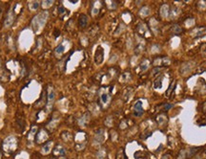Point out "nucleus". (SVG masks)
I'll list each match as a JSON object with an SVG mask.
<instances>
[{
  "instance_id": "f257e3e1",
  "label": "nucleus",
  "mask_w": 206,
  "mask_h": 159,
  "mask_svg": "<svg viewBox=\"0 0 206 159\" xmlns=\"http://www.w3.org/2000/svg\"><path fill=\"white\" fill-rule=\"evenodd\" d=\"M47 18H48V12L47 11L40 13L37 16H35L34 17L33 21H32V26H33L34 33H39L40 29L45 25L46 21H47Z\"/></svg>"
},
{
  "instance_id": "f03ea898",
  "label": "nucleus",
  "mask_w": 206,
  "mask_h": 159,
  "mask_svg": "<svg viewBox=\"0 0 206 159\" xmlns=\"http://www.w3.org/2000/svg\"><path fill=\"white\" fill-rule=\"evenodd\" d=\"M17 147V141L15 139V137L13 136H10L8 137L5 142H4V149L7 152H13Z\"/></svg>"
},
{
  "instance_id": "7ed1b4c3",
  "label": "nucleus",
  "mask_w": 206,
  "mask_h": 159,
  "mask_svg": "<svg viewBox=\"0 0 206 159\" xmlns=\"http://www.w3.org/2000/svg\"><path fill=\"white\" fill-rule=\"evenodd\" d=\"M99 101L103 106H107L111 101V93L108 91V88H102L99 93Z\"/></svg>"
},
{
  "instance_id": "20e7f679",
  "label": "nucleus",
  "mask_w": 206,
  "mask_h": 159,
  "mask_svg": "<svg viewBox=\"0 0 206 159\" xmlns=\"http://www.w3.org/2000/svg\"><path fill=\"white\" fill-rule=\"evenodd\" d=\"M54 98H56V94L52 87H49L48 96H47V110L50 111L52 109L53 104L54 103Z\"/></svg>"
},
{
  "instance_id": "39448f33",
  "label": "nucleus",
  "mask_w": 206,
  "mask_h": 159,
  "mask_svg": "<svg viewBox=\"0 0 206 159\" xmlns=\"http://www.w3.org/2000/svg\"><path fill=\"white\" fill-rule=\"evenodd\" d=\"M15 11L13 10H10L8 13V15L6 16L5 18V21H4V26L6 27V28H9V27H11L13 23V21H15Z\"/></svg>"
},
{
  "instance_id": "423d86ee",
  "label": "nucleus",
  "mask_w": 206,
  "mask_h": 159,
  "mask_svg": "<svg viewBox=\"0 0 206 159\" xmlns=\"http://www.w3.org/2000/svg\"><path fill=\"white\" fill-rule=\"evenodd\" d=\"M48 137H49V135L47 133V131L45 129H40L35 135V141L37 144H41V143H43L44 141L47 140Z\"/></svg>"
},
{
  "instance_id": "0eeeda50",
  "label": "nucleus",
  "mask_w": 206,
  "mask_h": 159,
  "mask_svg": "<svg viewBox=\"0 0 206 159\" xmlns=\"http://www.w3.org/2000/svg\"><path fill=\"white\" fill-rule=\"evenodd\" d=\"M104 58V50L101 46H98L95 55V61L97 64H101Z\"/></svg>"
},
{
  "instance_id": "6e6552de",
  "label": "nucleus",
  "mask_w": 206,
  "mask_h": 159,
  "mask_svg": "<svg viewBox=\"0 0 206 159\" xmlns=\"http://www.w3.org/2000/svg\"><path fill=\"white\" fill-rule=\"evenodd\" d=\"M143 107H142V102L137 101L134 106V114L137 117H139L143 114Z\"/></svg>"
},
{
  "instance_id": "1a4fd4ad",
  "label": "nucleus",
  "mask_w": 206,
  "mask_h": 159,
  "mask_svg": "<svg viewBox=\"0 0 206 159\" xmlns=\"http://www.w3.org/2000/svg\"><path fill=\"white\" fill-rule=\"evenodd\" d=\"M53 153L54 155L56 156H64L66 153V149L64 147H62L61 145H57V146L54 147V149H53Z\"/></svg>"
},
{
  "instance_id": "9d476101",
  "label": "nucleus",
  "mask_w": 206,
  "mask_h": 159,
  "mask_svg": "<svg viewBox=\"0 0 206 159\" xmlns=\"http://www.w3.org/2000/svg\"><path fill=\"white\" fill-rule=\"evenodd\" d=\"M52 148H53V141H49L41 149V153L44 154V155H47V154H49L52 152Z\"/></svg>"
},
{
  "instance_id": "9b49d317",
  "label": "nucleus",
  "mask_w": 206,
  "mask_h": 159,
  "mask_svg": "<svg viewBox=\"0 0 206 159\" xmlns=\"http://www.w3.org/2000/svg\"><path fill=\"white\" fill-rule=\"evenodd\" d=\"M104 139H105L104 130H103V129L98 130V132L95 133V142L98 143V144H101V143H103Z\"/></svg>"
},
{
  "instance_id": "f8f14e48",
  "label": "nucleus",
  "mask_w": 206,
  "mask_h": 159,
  "mask_svg": "<svg viewBox=\"0 0 206 159\" xmlns=\"http://www.w3.org/2000/svg\"><path fill=\"white\" fill-rule=\"evenodd\" d=\"M78 24L79 27L81 28H85L88 24V17H87L86 15H80L79 16V18H78Z\"/></svg>"
},
{
  "instance_id": "ddd939ff",
  "label": "nucleus",
  "mask_w": 206,
  "mask_h": 159,
  "mask_svg": "<svg viewBox=\"0 0 206 159\" xmlns=\"http://www.w3.org/2000/svg\"><path fill=\"white\" fill-rule=\"evenodd\" d=\"M40 6V3L38 1H32L29 3V8L31 11H36Z\"/></svg>"
},
{
  "instance_id": "4468645a",
  "label": "nucleus",
  "mask_w": 206,
  "mask_h": 159,
  "mask_svg": "<svg viewBox=\"0 0 206 159\" xmlns=\"http://www.w3.org/2000/svg\"><path fill=\"white\" fill-rule=\"evenodd\" d=\"M64 51H65V47H64L63 44H60L56 48V50H54V53H56V55L59 56V55H61V54H63Z\"/></svg>"
},
{
  "instance_id": "2eb2a0df",
  "label": "nucleus",
  "mask_w": 206,
  "mask_h": 159,
  "mask_svg": "<svg viewBox=\"0 0 206 159\" xmlns=\"http://www.w3.org/2000/svg\"><path fill=\"white\" fill-rule=\"evenodd\" d=\"M161 81H162V76L155 79V81H154V88H159L161 86Z\"/></svg>"
},
{
  "instance_id": "dca6fc26",
  "label": "nucleus",
  "mask_w": 206,
  "mask_h": 159,
  "mask_svg": "<svg viewBox=\"0 0 206 159\" xmlns=\"http://www.w3.org/2000/svg\"><path fill=\"white\" fill-rule=\"evenodd\" d=\"M36 129H37V128H36V126H33V129H32L30 134L28 135V140H30V141H33L34 140V136L36 135Z\"/></svg>"
},
{
  "instance_id": "f3484780",
  "label": "nucleus",
  "mask_w": 206,
  "mask_h": 159,
  "mask_svg": "<svg viewBox=\"0 0 206 159\" xmlns=\"http://www.w3.org/2000/svg\"><path fill=\"white\" fill-rule=\"evenodd\" d=\"M97 157H98V159H104L105 157H106V151H105V149H101L98 152Z\"/></svg>"
},
{
  "instance_id": "a211bd4d",
  "label": "nucleus",
  "mask_w": 206,
  "mask_h": 159,
  "mask_svg": "<svg viewBox=\"0 0 206 159\" xmlns=\"http://www.w3.org/2000/svg\"><path fill=\"white\" fill-rule=\"evenodd\" d=\"M149 13H150V11H149V9H148L147 7H144V8H142V9H141V10L139 11V13H140L141 16H148Z\"/></svg>"
},
{
  "instance_id": "6ab92c4d",
  "label": "nucleus",
  "mask_w": 206,
  "mask_h": 159,
  "mask_svg": "<svg viewBox=\"0 0 206 159\" xmlns=\"http://www.w3.org/2000/svg\"><path fill=\"white\" fill-rule=\"evenodd\" d=\"M53 4H54V1H52V0H47V1L42 2V7L43 9H47L49 7H51Z\"/></svg>"
},
{
  "instance_id": "aec40b11",
  "label": "nucleus",
  "mask_w": 206,
  "mask_h": 159,
  "mask_svg": "<svg viewBox=\"0 0 206 159\" xmlns=\"http://www.w3.org/2000/svg\"><path fill=\"white\" fill-rule=\"evenodd\" d=\"M175 84H176V81H172V84H170V87L168 88V90H167V92H166V96H170V94L172 93V91H173V89L175 88Z\"/></svg>"
},
{
  "instance_id": "412c9836",
  "label": "nucleus",
  "mask_w": 206,
  "mask_h": 159,
  "mask_svg": "<svg viewBox=\"0 0 206 159\" xmlns=\"http://www.w3.org/2000/svg\"><path fill=\"white\" fill-rule=\"evenodd\" d=\"M108 5H111V7H110V9H111V10H113V9H116V7H117V3L116 2H108Z\"/></svg>"
},
{
  "instance_id": "4be33fe9",
  "label": "nucleus",
  "mask_w": 206,
  "mask_h": 159,
  "mask_svg": "<svg viewBox=\"0 0 206 159\" xmlns=\"http://www.w3.org/2000/svg\"><path fill=\"white\" fill-rule=\"evenodd\" d=\"M140 67H141V69H142V71H144V70L147 69V67H148V63H141Z\"/></svg>"
},
{
  "instance_id": "5701e85b",
  "label": "nucleus",
  "mask_w": 206,
  "mask_h": 159,
  "mask_svg": "<svg viewBox=\"0 0 206 159\" xmlns=\"http://www.w3.org/2000/svg\"><path fill=\"white\" fill-rule=\"evenodd\" d=\"M65 12H66V10H65V8H64V7L58 8V13H59V15H62V13H64Z\"/></svg>"
},
{
  "instance_id": "b1692460",
  "label": "nucleus",
  "mask_w": 206,
  "mask_h": 159,
  "mask_svg": "<svg viewBox=\"0 0 206 159\" xmlns=\"http://www.w3.org/2000/svg\"><path fill=\"white\" fill-rule=\"evenodd\" d=\"M159 69H160V67H157V68H155V69L153 70V72H152V75H155V74H157V73H158V72H159Z\"/></svg>"
},
{
  "instance_id": "393cba45",
  "label": "nucleus",
  "mask_w": 206,
  "mask_h": 159,
  "mask_svg": "<svg viewBox=\"0 0 206 159\" xmlns=\"http://www.w3.org/2000/svg\"><path fill=\"white\" fill-rule=\"evenodd\" d=\"M117 159H124V156H123L122 154H119V155L117 156Z\"/></svg>"
},
{
  "instance_id": "a878e982",
  "label": "nucleus",
  "mask_w": 206,
  "mask_h": 159,
  "mask_svg": "<svg viewBox=\"0 0 206 159\" xmlns=\"http://www.w3.org/2000/svg\"><path fill=\"white\" fill-rule=\"evenodd\" d=\"M59 159H67V158H66V157H64V156H61Z\"/></svg>"
},
{
  "instance_id": "bb28decb",
  "label": "nucleus",
  "mask_w": 206,
  "mask_h": 159,
  "mask_svg": "<svg viewBox=\"0 0 206 159\" xmlns=\"http://www.w3.org/2000/svg\"><path fill=\"white\" fill-rule=\"evenodd\" d=\"M0 153H1V142H0Z\"/></svg>"
}]
</instances>
